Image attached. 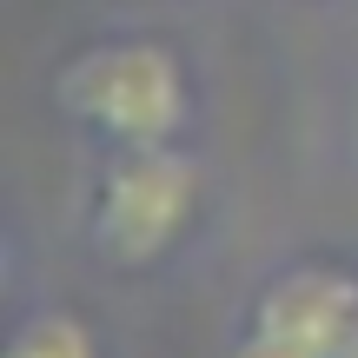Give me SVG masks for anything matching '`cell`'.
<instances>
[{
	"mask_svg": "<svg viewBox=\"0 0 358 358\" xmlns=\"http://www.w3.org/2000/svg\"><path fill=\"white\" fill-rule=\"evenodd\" d=\"M345 358H358V325H352V338H345Z\"/></svg>",
	"mask_w": 358,
	"mask_h": 358,
	"instance_id": "obj_5",
	"label": "cell"
},
{
	"mask_svg": "<svg viewBox=\"0 0 358 358\" xmlns=\"http://www.w3.org/2000/svg\"><path fill=\"white\" fill-rule=\"evenodd\" d=\"M192 206H199V166L173 140L120 146L93 192V245L113 266H153L192 226Z\"/></svg>",
	"mask_w": 358,
	"mask_h": 358,
	"instance_id": "obj_2",
	"label": "cell"
},
{
	"mask_svg": "<svg viewBox=\"0 0 358 358\" xmlns=\"http://www.w3.org/2000/svg\"><path fill=\"white\" fill-rule=\"evenodd\" d=\"M60 106L87 133L113 146H153L173 140L192 113V87L173 47L159 40H106L60 66Z\"/></svg>",
	"mask_w": 358,
	"mask_h": 358,
	"instance_id": "obj_1",
	"label": "cell"
},
{
	"mask_svg": "<svg viewBox=\"0 0 358 358\" xmlns=\"http://www.w3.org/2000/svg\"><path fill=\"white\" fill-rule=\"evenodd\" d=\"M358 325V279L345 266H292L252 299L226 358H345Z\"/></svg>",
	"mask_w": 358,
	"mask_h": 358,
	"instance_id": "obj_3",
	"label": "cell"
},
{
	"mask_svg": "<svg viewBox=\"0 0 358 358\" xmlns=\"http://www.w3.org/2000/svg\"><path fill=\"white\" fill-rule=\"evenodd\" d=\"M7 358H100V345H93L87 319H73V312H34L7 338Z\"/></svg>",
	"mask_w": 358,
	"mask_h": 358,
	"instance_id": "obj_4",
	"label": "cell"
}]
</instances>
